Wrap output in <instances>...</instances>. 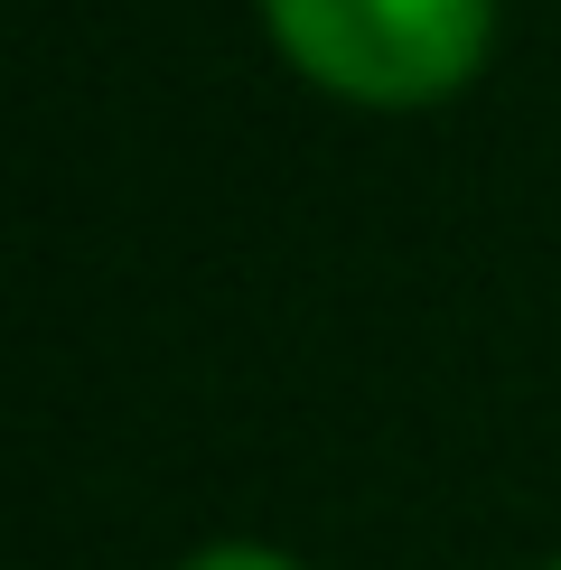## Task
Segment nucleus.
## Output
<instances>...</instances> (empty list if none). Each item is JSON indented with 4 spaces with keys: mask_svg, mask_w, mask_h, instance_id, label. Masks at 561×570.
<instances>
[{
    "mask_svg": "<svg viewBox=\"0 0 561 570\" xmlns=\"http://www.w3.org/2000/svg\"><path fill=\"white\" fill-rule=\"evenodd\" d=\"M280 57L346 104H440L478 76L496 0H263Z\"/></svg>",
    "mask_w": 561,
    "mask_h": 570,
    "instance_id": "f257e3e1",
    "label": "nucleus"
},
{
    "mask_svg": "<svg viewBox=\"0 0 561 570\" xmlns=\"http://www.w3.org/2000/svg\"><path fill=\"white\" fill-rule=\"evenodd\" d=\"M187 570H299L291 552H263V542H216V552H197Z\"/></svg>",
    "mask_w": 561,
    "mask_h": 570,
    "instance_id": "f03ea898",
    "label": "nucleus"
},
{
    "mask_svg": "<svg viewBox=\"0 0 561 570\" xmlns=\"http://www.w3.org/2000/svg\"><path fill=\"white\" fill-rule=\"evenodd\" d=\"M552 570H561V561H552Z\"/></svg>",
    "mask_w": 561,
    "mask_h": 570,
    "instance_id": "7ed1b4c3",
    "label": "nucleus"
}]
</instances>
